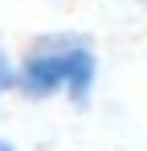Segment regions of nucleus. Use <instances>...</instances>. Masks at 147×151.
I'll return each mask as SVG.
<instances>
[{
	"label": "nucleus",
	"mask_w": 147,
	"mask_h": 151,
	"mask_svg": "<svg viewBox=\"0 0 147 151\" xmlns=\"http://www.w3.org/2000/svg\"><path fill=\"white\" fill-rule=\"evenodd\" d=\"M17 94L24 102L66 98L74 110H90L102 74L94 37L86 33H41L17 57Z\"/></svg>",
	"instance_id": "f257e3e1"
},
{
	"label": "nucleus",
	"mask_w": 147,
	"mask_h": 151,
	"mask_svg": "<svg viewBox=\"0 0 147 151\" xmlns=\"http://www.w3.org/2000/svg\"><path fill=\"white\" fill-rule=\"evenodd\" d=\"M17 65H21V61L0 45V98H4V94H17Z\"/></svg>",
	"instance_id": "f03ea898"
},
{
	"label": "nucleus",
	"mask_w": 147,
	"mask_h": 151,
	"mask_svg": "<svg viewBox=\"0 0 147 151\" xmlns=\"http://www.w3.org/2000/svg\"><path fill=\"white\" fill-rule=\"evenodd\" d=\"M0 151H21V147H17L12 139H4V135H0Z\"/></svg>",
	"instance_id": "7ed1b4c3"
}]
</instances>
